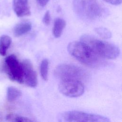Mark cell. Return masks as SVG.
<instances>
[{
  "label": "cell",
  "instance_id": "6da1fadb",
  "mask_svg": "<svg viewBox=\"0 0 122 122\" xmlns=\"http://www.w3.org/2000/svg\"><path fill=\"white\" fill-rule=\"evenodd\" d=\"M70 54L81 63L92 67H97L103 65L102 58L97 55L92 50L82 41H74L67 46Z\"/></svg>",
  "mask_w": 122,
  "mask_h": 122
},
{
  "label": "cell",
  "instance_id": "7a4b0ae2",
  "mask_svg": "<svg viewBox=\"0 0 122 122\" xmlns=\"http://www.w3.org/2000/svg\"><path fill=\"white\" fill-rule=\"evenodd\" d=\"M81 41L87 44L99 57L106 59H114L119 56L120 51L115 45L98 40L89 35H83Z\"/></svg>",
  "mask_w": 122,
  "mask_h": 122
},
{
  "label": "cell",
  "instance_id": "3957f363",
  "mask_svg": "<svg viewBox=\"0 0 122 122\" xmlns=\"http://www.w3.org/2000/svg\"><path fill=\"white\" fill-rule=\"evenodd\" d=\"M73 9L81 18L94 20L102 16L103 10L97 0H73Z\"/></svg>",
  "mask_w": 122,
  "mask_h": 122
},
{
  "label": "cell",
  "instance_id": "277c9868",
  "mask_svg": "<svg viewBox=\"0 0 122 122\" xmlns=\"http://www.w3.org/2000/svg\"><path fill=\"white\" fill-rule=\"evenodd\" d=\"M55 76L60 80H77L83 81L89 76L88 72L77 65L71 64H62L58 65L54 71Z\"/></svg>",
  "mask_w": 122,
  "mask_h": 122
},
{
  "label": "cell",
  "instance_id": "5b68a950",
  "mask_svg": "<svg viewBox=\"0 0 122 122\" xmlns=\"http://www.w3.org/2000/svg\"><path fill=\"white\" fill-rule=\"evenodd\" d=\"M60 121L63 122H109L110 120L104 116L83 112L71 111L64 112L59 116Z\"/></svg>",
  "mask_w": 122,
  "mask_h": 122
},
{
  "label": "cell",
  "instance_id": "8992f818",
  "mask_svg": "<svg viewBox=\"0 0 122 122\" xmlns=\"http://www.w3.org/2000/svg\"><path fill=\"white\" fill-rule=\"evenodd\" d=\"M4 68L9 79L20 84L23 83V69L21 62L16 56L10 54L5 58Z\"/></svg>",
  "mask_w": 122,
  "mask_h": 122
},
{
  "label": "cell",
  "instance_id": "52a82bcc",
  "mask_svg": "<svg viewBox=\"0 0 122 122\" xmlns=\"http://www.w3.org/2000/svg\"><path fill=\"white\" fill-rule=\"evenodd\" d=\"M59 90L63 95L71 98L81 96L84 92L81 81L77 80H62L59 84Z\"/></svg>",
  "mask_w": 122,
  "mask_h": 122
},
{
  "label": "cell",
  "instance_id": "ba28073f",
  "mask_svg": "<svg viewBox=\"0 0 122 122\" xmlns=\"http://www.w3.org/2000/svg\"><path fill=\"white\" fill-rule=\"evenodd\" d=\"M21 63L23 69V83L30 87H35L37 85V75L30 61L26 59Z\"/></svg>",
  "mask_w": 122,
  "mask_h": 122
},
{
  "label": "cell",
  "instance_id": "9c48e42d",
  "mask_svg": "<svg viewBox=\"0 0 122 122\" xmlns=\"http://www.w3.org/2000/svg\"><path fill=\"white\" fill-rule=\"evenodd\" d=\"M13 9L19 17L28 16L31 13L28 0H13Z\"/></svg>",
  "mask_w": 122,
  "mask_h": 122
},
{
  "label": "cell",
  "instance_id": "30bf717a",
  "mask_svg": "<svg viewBox=\"0 0 122 122\" xmlns=\"http://www.w3.org/2000/svg\"><path fill=\"white\" fill-rule=\"evenodd\" d=\"M31 24L29 22L23 21L17 24L13 29V34L15 37L21 36L30 31L31 29Z\"/></svg>",
  "mask_w": 122,
  "mask_h": 122
},
{
  "label": "cell",
  "instance_id": "8fae6325",
  "mask_svg": "<svg viewBox=\"0 0 122 122\" xmlns=\"http://www.w3.org/2000/svg\"><path fill=\"white\" fill-rule=\"evenodd\" d=\"M66 26V21L62 19L57 18L54 21L52 34L55 38L60 37Z\"/></svg>",
  "mask_w": 122,
  "mask_h": 122
},
{
  "label": "cell",
  "instance_id": "7c38bea8",
  "mask_svg": "<svg viewBox=\"0 0 122 122\" xmlns=\"http://www.w3.org/2000/svg\"><path fill=\"white\" fill-rule=\"evenodd\" d=\"M12 42L11 38L7 35L0 36V55L4 56Z\"/></svg>",
  "mask_w": 122,
  "mask_h": 122
},
{
  "label": "cell",
  "instance_id": "4fadbf2b",
  "mask_svg": "<svg viewBox=\"0 0 122 122\" xmlns=\"http://www.w3.org/2000/svg\"><path fill=\"white\" fill-rule=\"evenodd\" d=\"M21 95V92L17 88L14 86H10L7 90V99L8 101L13 102Z\"/></svg>",
  "mask_w": 122,
  "mask_h": 122
},
{
  "label": "cell",
  "instance_id": "5bb4252c",
  "mask_svg": "<svg viewBox=\"0 0 122 122\" xmlns=\"http://www.w3.org/2000/svg\"><path fill=\"white\" fill-rule=\"evenodd\" d=\"M6 119L7 121L12 122H33L31 119L17 114H9L6 116Z\"/></svg>",
  "mask_w": 122,
  "mask_h": 122
},
{
  "label": "cell",
  "instance_id": "9a60e30c",
  "mask_svg": "<svg viewBox=\"0 0 122 122\" xmlns=\"http://www.w3.org/2000/svg\"><path fill=\"white\" fill-rule=\"evenodd\" d=\"M49 64V61L47 59H44L41 61L40 64V70L41 75L44 81H47L48 79Z\"/></svg>",
  "mask_w": 122,
  "mask_h": 122
},
{
  "label": "cell",
  "instance_id": "2e32d148",
  "mask_svg": "<svg viewBox=\"0 0 122 122\" xmlns=\"http://www.w3.org/2000/svg\"><path fill=\"white\" fill-rule=\"evenodd\" d=\"M95 32L102 38L109 39L112 37V33L107 29L103 27H98L95 29Z\"/></svg>",
  "mask_w": 122,
  "mask_h": 122
},
{
  "label": "cell",
  "instance_id": "e0dca14e",
  "mask_svg": "<svg viewBox=\"0 0 122 122\" xmlns=\"http://www.w3.org/2000/svg\"><path fill=\"white\" fill-rule=\"evenodd\" d=\"M43 22L46 25L50 24L51 22V16L49 11L48 10L45 12L43 18Z\"/></svg>",
  "mask_w": 122,
  "mask_h": 122
},
{
  "label": "cell",
  "instance_id": "ac0fdd59",
  "mask_svg": "<svg viewBox=\"0 0 122 122\" xmlns=\"http://www.w3.org/2000/svg\"><path fill=\"white\" fill-rule=\"evenodd\" d=\"M107 3L111 4L112 5H117L122 3V0H104Z\"/></svg>",
  "mask_w": 122,
  "mask_h": 122
},
{
  "label": "cell",
  "instance_id": "d6986e66",
  "mask_svg": "<svg viewBox=\"0 0 122 122\" xmlns=\"http://www.w3.org/2000/svg\"><path fill=\"white\" fill-rule=\"evenodd\" d=\"M49 0H36L38 5L41 7H44L48 3Z\"/></svg>",
  "mask_w": 122,
  "mask_h": 122
}]
</instances>
